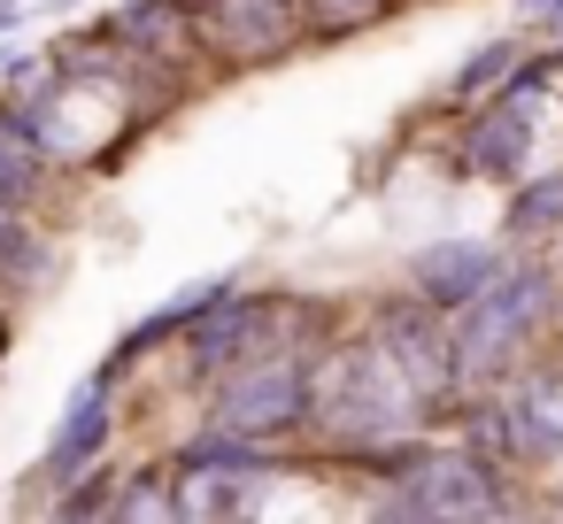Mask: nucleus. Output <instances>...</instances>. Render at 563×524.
<instances>
[{"label":"nucleus","instance_id":"14","mask_svg":"<svg viewBox=\"0 0 563 524\" xmlns=\"http://www.w3.org/2000/svg\"><path fill=\"white\" fill-rule=\"evenodd\" d=\"M47 186H55L47 155L32 147L24 116H16L9 101H0V201H24V209H40V201H47Z\"/></svg>","mask_w":563,"mask_h":524},{"label":"nucleus","instance_id":"5","mask_svg":"<svg viewBox=\"0 0 563 524\" xmlns=\"http://www.w3.org/2000/svg\"><path fill=\"white\" fill-rule=\"evenodd\" d=\"M563 63L555 55H532L501 93H486V101H471L463 109V132H455V178H478V186H517L525 170H532V155H540V93H548V78H555Z\"/></svg>","mask_w":563,"mask_h":524},{"label":"nucleus","instance_id":"13","mask_svg":"<svg viewBox=\"0 0 563 524\" xmlns=\"http://www.w3.org/2000/svg\"><path fill=\"white\" fill-rule=\"evenodd\" d=\"M532 55H540V47H525V40H509V32H501V40H478V47L448 70V86H440V93H448V109H471V101L501 93V86H509Z\"/></svg>","mask_w":563,"mask_h":524},{"label":"nucleus","instance_id":"10","mask_svg":"<svg viewBox=\"0 0 563 524\" xmlns=\"http://www.w3.org/2000/svg\"><path fill=\"white\" fill-rule=\"evenodd\" d=\"M509 263V239H478V232H440V239H424L417 255H409V293H424L432 309H463L478 286H494V270Z\"/></svg>","mask_w":563,"mask_h":524},{"label":"nucleus","instance_id":"7","mask_svg":"<svg viewBox=\"0 0 563 524\" xmlns=\"http://www.w3.org/2000/svg\"><path fill=\"white\" fill-rule=\"evenodd\" d=\"M93 40H101V47H117L124 63H140V70L170 78V86H186V70L209 55V47H201V16H194V0H117V9H101V16H93Z\"/></svg>","mask_w":563,"mask_h":524},{"label":"nucleus","instance_id":"20","mask_svg":"<svg viewBox=\"0 0 563 524\" xmlns=\"http://www.w3.org/2000/svg\"><path fill=\"white\" fill-rule=\"evenodd\" d=\"M9 347H16V316H9V301H0V363H9Z\"/></svg>","mask_w":563,"mask_h":524},{"label":"nucleus","instance_id":"3","mask_svg":"<svg viewBox=\"0 0 563 524\" xmlns=\"http://www.w3.org/2000/svg\"><path fill=\"white\" fill-rule=\"evenodd\" d=\"M448 324H455V355H463L471 386L509 378L563 324V263H548L540 247H509V263L494 270V286H478Z\"/></svg>","mask_w":563,"mask_h":524},{"label":"nucleus","instance_id":"9","mask_svg":"<svg viewBox=\"0 0 563 524\" xmlns=\"http://www.w3.org/2000/svg\"><path fill=\"white\" fill-rule=\"evenodd\" d=\"M201 16V47L224 70H271L294 47H309L301 32V0H194Z\"/></svg>","mask_w":563,"mask_h":524},{"label":"nucleus","instance_id":"16","mask_svg":"<svg viewBox=\"0 0 563 524\" xmlns=\"http://www.w3.org/2000/svg\"><path fill=\"white\" fill-rule=\"evenodd\" d=\"M401 9H409V0H301V32H309V47H340V40L378 32Z\"/></svg>","mask_w":563,"mask_h":524},{"label":"nucleus","instance_id":"6","mask_svg":"<svg viewBox=\"0 0 563 524\" xmlns=\"http://www.w3.org/2000/svg\"><path fill=\"white\" fill-rule=\"evenodd\" d=\"M363 332L401 363V378L417 386V401L432 409V424L455 416V401L471 393V370H463V355H455V324H448V309H432L424 293H386V301H371Z\"/></svg>","mask_w":563,"mask_h":524},{"label":"nucleus","instance_id":"18","mask_svg":"<svg viewBox=\"0 0 563 524\" xmlns=\"http://www.w3.org/2000/svg\"><path fill=\"white\" fill-rule=\"evenodd\" d=\"M517 16L540 24V32L555 40V63H563V0H517Z\"/></svg>","mask_w":563,"mask_h":524},{"label":"nucleus","instance_id":"19","mask_svg":"<svg viewBox=\"0 0 563 524\" xmlns=\"http://www.w3.org/2000/svg\"><path fill=\"white\" fill-rule=\"evenodd\" d=\"M24 9H32V0H0V40H16V24H24Z\"/></svg>","mask_w":563,"mask_h":524},{"label":"nucleus","instance_id":"2","mask_svg":"<svg viewBox=\"0 0 563 524\" xmlns=\"http://www.w3.org/2000/svg\"><path fill=\"white\" fill-rule=\"evenodd\" d=\"M409 432H432V409L417 401L401 363L371 332H332L309 355V432L301 439H317V455L347 470Z\"/></svg>","mask_w":563,"mask_h":524},{"label":"nucleus","instance_id":"15","mask_svg":"<svg viewBox=\"0 0 563 524\" xmlns=\"http://www.w3.org/2000/svg\"><path fill=\"white\" fill-rule=\"evenodd\" d=\"M170 516H186V501H178V470H170V462H140V470L117 478V509H109V524H170Z\"/></svg>","mask_w":563,"mask_h":524},{"label":"nucleus","instance_id":"11","mask_svg":"<svg viewBox=\"0 0 563 524\" xmlns=\"http://www.w3.org/2000/svg\"><path fill=\"white\" fill-rule=\"evenodd\" d=\"M0 286L24 301L55 286V239H47L40 209H24V201H0Z\"/></svg>","mask_w":563,"mask_h":524},{"label":"nucleus","instance_id":"12","mask_svg":"<svg viewBox=\"0 0 563 524\" xmlns=\"http://www.w3.org/2000/svg\"><path fill=\"white\" fill-rule=\"evenodd\" d=\"M509 247H563V170H525L501 201Z\"/></svg>","mask_w":563,"mask_h":524},{"label":"nucleus","instance_id":"17","mask_svg":"<svg viewBox=\"0 0 563 524\" xmlns=\"http://www.w3.org/2000/svg\"><path fill=\"white\" fill-rule=\"evenodd\" d=\"M117 478H124V462L109 455V462H93V470H78L47 509L63 516V524H109V509H117Z\"/></svg>","mask_w":563,"mask_h":524},{"label":"nucleus","instance_id":"4","mask_svg":"<svg viewBox=\"0 0 563 524\" xmlns=\"http://www.w3.org/2000/svg\"><path fill=\"white\" fill-rule=\"evenodd\" d=\"M309 355L317 347H263L201 386V424H224L263 447H294L309 432Z\"/></svg>","mask_w":563,"mask_h":524},{"label":"nucleus","instance_id":"21","mask_svg":"<svg viewBox=\"0 0 563 524\" xmlns=\"http://www.w3.org/2000/svg\"><path fill=\"white\" fill-rule=\"evenodd\" d=\"M0 293H9V286H0Z\"/></svg>","mask_w":563,"mask_h":524},{"label":"nucleus","instance_id":"8","mask_svg":"<svg viewBox=\"0 0 563 524\" xmlns=\"http://www.w3.org/2000/svg\"><path fill=\"white\" fill-rule=\"evenodd\" d=\"M117 416H124V378L109 370V363H93L70 393H63V416H55V439H47V455H40V486H47V501L78 478V470H93V462H109V447H117Z\"/></svg>","mask_w":563,"mask_h":524},{"label":"nucleus","instance_id":"1","mask_svg":"<svg viewBox=\"0 0 563 524\" xmlns=\"http://www.w3.org/2000/svg\"><path fill=\"white\" fill-rule=\"evenodd\" d=\"M178 93H186V86H170V78L124 63L117 47L55 40L47 70H40L24 93H9V109L24 116L32 147L47 155L55 178H109V170L147 140V124H155Z\"/></svg>","mask_w":563,"mask_h":524}]
</instances>
